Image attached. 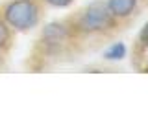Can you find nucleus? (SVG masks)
Wrapping results in <instances>:
<instances>
[{
  "label": "nucleus",
  "mask_w": 148,
  "mask_h": 138,
  "mask_svg": "<svg viewBox=\"0 0 148 138\" xmlns=\"http://www.w3.org/2000/svg\"><path fill=\"white\" fill-rule=\"evenodd\" d=\"M67 22L76 41L108 37L120 28V22L109 13L106 0H92L74 15L67 17Z\"/></svg>",
  "instance_id": "obj_1"
},
{
  "label": "nucleus",
  "mask_w": 148,
  "mask_h": 138,
  "mask_svg": "<svg viewBox=\"0 0 148 138\" xmlns=\"http://www.w3.org/2000/svg\"><path fill=\"white\" fill-rule=\"evenodd\" d=\"M45 4L41 0H8L0 7V17L15 33H28L43 20Z\"/></svg>",
  "instance_id": "obj_2"
},
{
  "label": "nucleus",
  "mask_w": 148,
  "mask_h": 138,
  "mask_svg": "<svg viewBox=\"0 0 148 138\" xmlns=\"http://www.w3.org/2000/svg\"><path fill=\"white\" fill-rule=\"evenodd\" d=\"M76 43L78 41L74 39L67 18H63V20L48 22V24L41 30V35H39L35 50H37V53H39L41 59H59Z\"/></svg>",
  "instance_id": "obj_3"
},
{
  "label": "nucleus",
  "mask_w": 148,
  "mask_h": 138,
  "mask_svg": "<svg viewBox=\"0 0 148 138\" xmlns=\"http://www.w3.org/2000/svg\"><path fill=\"white\" fill-rule=\"evenodd\" d=\"M106 6H108L111 15L122 24L137 13L139 0H106Z\"/></svg>",
  "instance_id": "obj_4"
},
{
  "label": "nucleus",
  "mask_w": 148,
  "mask_h": 138,
  "mask_svg": "<svg viewBox=\"0 0 148 138\" xmlns=\"http://www.w3.org/2000/svg\"><path fill=\"white\" fill-rule=\"evenodd\" d=\"M13 37H15V31L0 17V52H4V53L9 52V48L13 46Z\"/></svg>",
  "instance_id": "obj_5"
},
{
  "label": "nucleus",
  "mask_w": 148,
  "mask_h": 138,
  "mask_svg": "<svg viewBox=\"0 0 148 138\" xmlns=\"http://www.w3.org/2000/svg\"><path fill=\"white\" fill-rule=\"evenodd\" d=\"M104 57L108 59V61H119V59L126 57V46L122 43H115L111 44L108 50L104 52Z\"/></svg>",
  "instance_id": "obj_6"
},
{
  "label": "nucleus",
  "mask_w": 148,
  "mask_h": 138,
  "mask_svg": "<svg viewBox=\"0 0 148 138\" xmlns=\"http://www.w3.org/2000/svg\"><path fill=\"white\" fill-rule=\"evenodd\" d=\"M137 48L143 50V52H148V20L145 22V26L141 28L137 35Z\"/></svg>",
  "instance_id": "obj_7"
},
{
  "label": "nucleus",
  "mask_w": 148,
  "mask_h": 138,
  "mask_svg": "<svg viewBox=\"0 0 148 138\" xmlns=\"http://www.w3.org/2000/svg\"><path fill=\"white\" fill-rule=\"evenodd\" d=\"M45 6H50V7H56V9H65L69 6H72L74 0H41Z\"/></svg>",
  "instance_id": "obj_8"
},
{
  "label": "nucleus",
  "mask_w": 148,
  "mask_h": 138,
  "mask_svg": "<svg viewBox=\"0 0 148 138\" xmlns=\"http://www.w3.org/2000/svg\"><path fill=\"white\" fill-rule=\"evenodd\" d=\"M4 66H6V53L0 52V72L4 70Z\"/></svg>",
  "instance_id": "obj_9"
}]
</instances>
